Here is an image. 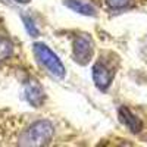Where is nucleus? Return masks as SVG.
Here are the masks:
<instances>
[{"label":"nucleus","mask_w":147,"mask_h":147,"mask_svg":"<svg viewBox=\"0 0 147 147\" xmlns=\"http://www.w3.org/2000/svg\"><path fill=\"white\" fill-rule=\"evenodd\" d=\"M53 137V125L49 121H37L22 134L21 146H44Z\"/></svg>","instance_id":"1"},{"label":"nucleus","mask_w":147,"mask_h":147,"mask_svg":"<svg viewBox=\"0 0 147 147\" xmlns=\"http://www.w3.org/2000/svg\"><path fill=\"white\" fill-rule=\"evenodd\" d=\"M34 53H35L37 57H38L40 62L49 69V72L53 74L55 77L62 78L65 75V68H63L62 62H60L59 57L46 44H43V43L34 44Z\"/></svg>","instance_id":"2"},{"label":"nucleus","mask_w":147,"mask_h":147,"mask_svg":"<svg viewBox=\"0 0 147 147\" xmlns=\"http://www.w3.org/2000/svg\"><path fill=\"white\" fill-rule=\"evenodd\" d=\"M93 56V43L88 35H78L74 40V57L78 63L85 65Z\"/></svg>","instance_id":"3"},{"label":"nucleus","mask_w":147,"mask_h":147,"mask_svg":"<svg viewBox=\"0 0 147 147\" xmlns=\"http://www.w3.org/2000/svg\"><path fill=\"white\" fill-rule=\"evenodd\" d=\"M25 99L30 105H32L34 107H40L44 103V91L38 84H35L34 81H30L25 87Z\"/></svg>","instance_id":"4"},{"label":"nucleus","mask_w":147,"mask_h":147,"mask_svg":"<svg viewBox=\"0 0 147 147\" xmlns=\"http://www.w3.org/2000/svg\"><path fill=\"white\" fill-rule=\"evenodd\" d=\"M93 80L100 90H106L112 81V74L103 63L99 62L93 66Z\"/></svg>","instance_id":"5"},{"label":"nucleus","mask_w":147,"mask_h":147,"mask_svg":"<svg viewBox=\"0 0 147 147\" xmlns=\"http://www.w3.org/2000/svg\"><path fill=\"white\" fill-rule=\"evenodd\" d=\"M119 119L122 121V124H124L125 127H128L129 128V131H132V132H140L141 131V128H143V124H141V121L134 115L129 109H127V107H119Z\"/></svg>","instance_id":"6"},{"label":"nucleus","mask_w":147,"mask_h":147,"mask_svg":"<svg viewBox=\"0 0 147 147\" xmlns=\"http://www.w3.org/2000/svg\"><path fill=\"white\" fill-rule=\"evenodd\" d=\"M65 5L72 9L74 12H78L81 15H87V16H94L96 15V10L91 5L88 3H84L81 0H65Z\"/></svg>","instance_id":"7"},{"label":"nucleus","mask_w":147,"mask_h":147,"mask_svg":"<svg viewBox=\"0 0 147 147\" xmlns=\"http://www.w3.org/2000/svg\"><path fill=\"white\" fill-rule=\"evenodd\" d=\"M12 53H13V44L10 43V40L0 35V63L5 59H7Z\"/></svg>","instance_id":"8"},{"label":"nucleus","mask_w":147,"mask_h":147,"mask_svg":"<svg viewBox=\"0 0 147 147\" xmlns=\"http://www.w3.org/2000/svg\"><path fill=\"white\" fill-rule=\"evenodd\" d=\"M129 0H106V3L109 7H112V9H121V7H124L128 5Z\"/></svg>","instance_id":"9"},{"label":"nucleus","mask_w":147,"mask_h":147,"mask_svg":"<svg viewBox=\"0 0 147 147\" xmlns=\"http://www.w3.org/2000/svg\"><path fill=\"white\" fill-rule=\"evenodd\" d=\"M25 22H27V24H25V25H27V28H28V31H30V32H31L32 35H37V30H34V28H32V22H31V21H30L28 18L25 19Z\"/></svg>","instance_id":"10"},{"label":"nucleus","mask_w":147,"mask_h":147,"mask_svg":"<svg viewBox=\"0 0 147 147\" xmlns=\"http://www.w3.org/2000/svg\"><path fill=\"white\" fill-rule=\"evenodd\" d=\"M16 2H18V3H28L30 0H16Z\"/></svg>","instance_id":"11"}]
</instances>
